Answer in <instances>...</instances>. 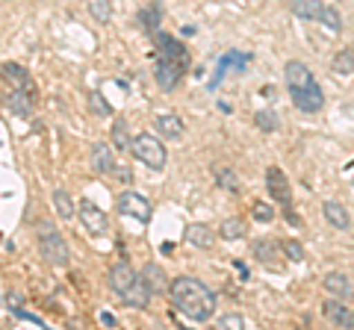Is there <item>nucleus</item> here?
Returning <instances> with one entry per match:
<instances>
[{"instance_id":"nucleus-1","label":"nucleus","mask_w":354,"mask_h":330,"mask_svg":"<svg viewBox=\"0 0 354 330\" xmlns=\"http://www.w3.org/2000/svg\"><path fill=\"white\" fill-rule=\"evenodd\" d=\"M169 292H171L174 307L186 318H192V322H207V318H213V313H216V295L201 280L177 278V280H171Z\"/></svg>"},{"instance_id":"nucleus-2","label":"nucleus","mask_w":354,"mask_h":330,"mask_svg":"<svg viewBox=\"0 0 354 330\" xmlns=\"http://www.w3.org/2000/svg\"><path fill=\"white\" fill-rule=\"evenodd\" d=\"M39 251H41L44 262H48V266H53V269H65V266H68V260H71L65 239H62L50 224H41V227H39Z\"/></svg>"},{"instance_id":"nucleus-3","label":"nucleus","mask_w":354,"mask_h":330,"mask_svg":"<svg viewBox=\"0 0 354 330\" xmlns=\"http://www.w3.org/2000/svg\"><path fill=\"white\" fill-rule=\"evenodd\" d=\"M130 153H133V157H136L139 162H145L148 168H153V171L165 168V159H169V153H165L162 142L153 139L151 133H139L136 139H133V142H130Z\"/></svg>"},{"instance_id":"nucleus-4","label":"nucleus","mask_w":354,"mask_h":330,"mask_svg":"<svg viewBox=\"0 0 354 330\" xmlns=\"http://www.w3.org/2000/svg\"><path fill=\"white\" fill-rule=\"evenodd\" d=\"M77 215H80L86 233H92V236H106L109 233L106 213L95 201H88V197H83V201H80V206H77Z\"/></svg>"},{"instance_id":"nucleus-5","label":"nucleus","mask_w":354,"mask_h":330,"mask_svg":"<svg viewBox=\"0 0 354 330\" xmlns=\"http://www.w3.org/2000/svg\"><path fill=\"white\" fill-rule=\"evenodd\" d=\"M115 210H118L121 215L136 218V222H142V224H145L148 218H151V204H148V197H142L139 192H121L118 201H115Z\"/></svg>"},{"instance_id":"nucleus-6","label":"nucleus","mask_w":354,"mask_h":330,"mask_svg":"<svg viewBox=\"0 0 354 330\" xmlns=\"http://www.w3.org/2000/svg\"><path fill=\"white\" fill-rule=\"evenodd\" d=\"M183 71H186V65L177 59H169V57H157V65H153V77H157V86L162 92H171L174 86L180 83Z\"/></svg>"},{"instance_id":"nucleus-7","label":"nucleus","mask_w":354,"mask_h":330,"mask_svg":"<svg viewBox=\"0 0 354 330\" xmlns=\"http://www.w3.org/2000/svg\"><path fill=\"white\" fill-rule=\"evenodd\" d=\"M292 92V104L301 109V113H319L325 106V95H322V86L316 80L304 86V89H290Z\"/></svg>"},{"instance_id":"nucleus-8","label":"nucleus","mask_w":354,"mask_h":330,"mask_svg":"<svg viewBox=\"0 0 354 330\" xmlns=\"http://www.w3.org/2000/svg\"><path fill=\"white\" fill-rule=\"evenodd\" d=\"M266 189H269L272 201H278L283 206L292 204V189H290V180H286V174L278 168V165H272L269 171H266Z\"/></svg>"},{"instance_id":"nucleus-9","label":"nucleus","mask_w":354,"mask_h":330,"mask_svg":"<svg viewBox=\"0 0 354 330\" xmlns=\"http://www.w3.org/2000/svg\"><path fill=\"white\" fill-rule=\"evenodd\" d=\"M0 77H3V80L12 86V89H21V92H27V95L36 92V83H32L30 71L21 68L18 62H3V65H0Z\"/></svg>"},{"instance_id":"nucleus-10","label":"nucleus","mask_w":354,"mask_h":330,"mask_svg":"<svg viewBox=\"0 0 354 330\" xmlns=\"http://www.w3.org/2000/svg\"><path fill=\"white\" fill-rule=\"evenodd\" d=\"M153 45H157V57H169V59L189 65V50H186L174 36H169V32H157V36H153Z\"/></svg>"},{"instance_id":"nucleus-11","label":"nucleus","mask_w":354,"mask_h":330,"mask_svg":"<svg viewBox=\"0 0 354 330\" xmlns=\"http://www.w3.org/2000/svg\"><path fill=\"white\" fill-rule=\"evenodd\" d=\"M251 254L257 257V262H263V266H269V269H281V242H274V239H257L251 245Z\"/></svg>"},{"instance_id":"nucleus-12","label":"nucleus","mask_w":354,"mask_h":330,"mask_svg":"<svg viewBox=\"0 0 354 330\" xmlns=\"http://www.w3.org/2000/svg\"><path fill=\"white\" fill-rule=\"evenodd\" d=\"M248 59H251V57H248V53H242V50H227L225 57L218 59V65H216V77L209 80V89H216L218 80L225 77V71H230V68H234V71L248 68Z\"/></svg>"},{"instance_id":"nucleus-13","label":"nucleus","mask_w":354,"mask_h":330,"mask_svg":"<svg viewBox=\"0 0 354 330\" xmlns=\"http://www.w3.org/2000/svg\"><path fill=\"white\" fill-rule=\"evenodd\" d=\"M136 269L130 266V262H118V266H113V271H109V286H113L115 295H124L133 283H136Z\"/></svg>"},{"instance_id":"nucleus-14","label":"nucleus","mask_w":354,"mask_h":330,"mask_svg":"<svg viewBox=\"0 0 354 330\" xmlns=\"http://www.w3.org/2000/svg\"><path fill=\"white\" fill-rule=\"evenodd\" d=\"M325 292H330L334 298H342V301H348L351 295H354V286L348 280V274H342V271H330L325 274Z\"/></svg>"},{"instance_id":"nucleus-15","label":"nucleus","mask_w":354,"mask_h":330,"mask_svg":"<svg viewBox=\"0 0 354 330\" xmlns=\"http://www.w3.org/2000/svg\"><path fill=\"white\" fill-rule=\"evenodd\" d=\"M283 77H286V86H290V89H304V86L313 83V74H310V68L304 62H298V59L286 62Z\"/></svg>"},{"instance_id":"nucleus-16","label":"nucleus","mask_w":354,"mask_h":330,"mask_svg":"<svg viewBox=\"0 0 354 330\" xmlns=\"http://www.w3.org/2000/svg\"><path fill=\"white\" fill-rule=\"evenodd\" d=\"M142 280H145V286L153 295H160V292L169 289V278H165L162 266H157V262H148V266L142 269Z\"/></svg>"},{"instance_id":"nucleus-17","label":"nucleus","mask_w":354,"mask_h":330,"mask_svg":"<svg viewBox=\"0 0 354 330\" xmlns=\"http://www.w3.org/2000/svg\"><path fill=\"white\" fill-rule=\"evenodd\" d=\"M92 168L97 174H113L115 171V157H113V148L109 145H95L92 148Z\"/></svg>"},{"instance_id":"nucleus-18","label":"nucleus","mask_w":354,"mask_h":330,"mask_svg":"<svg viewBox=\"0 0 354 330\" xmlns=\"http://www.w3.org/2000/svg\"><path fill=\"white\" fill-rule=\"evenodd\" d=\"M121 298H124L130 307H136V310H145L148 301H151V289L145 286V280H142V274L136 278V283H133L130 289H127L124 295H121Z\"/></svg>"},{"instance_id":"nucleus-19","label":"nucleus","mask_w":354,"mask_h":330,"mask_svg":"<svg viewBox=\"0 0 354 330\" xmlns=\"http://www.w3.org/2000/svg\"><path fill=\"white\" fill-rule=\"evenodd\" d=\"M292 12L301 21H322L325 3L322 0H292Z\"/></svg>"},{"instance_id":"nucleus-20","label":"nucleus","mask_w":354,"mask_h":330,"mask_svg":"<svg viewBox=\"0 0 354 330\" xmlns=\"http://www.w3.org/2000/svg\"><path fill=\"white\" fill-rule=\"evenodd\" d=\"M186 242H189L192 248H213V242H216V236H213V230H209L207 224H189L186 227Z\"/></svg>"},{"instance_id":"nucleus-21","label":"nucleus","mask_w":354,"mask_h":330,"mask_svg":"<svg viewBox=\"0 0 354 330\" xmlns=\"http://www.w3.org/2000/svg\"><path fill=\"white\" fill-rule=\"evenodd\" d=\"M157 130L165 136V139H180L183 133H186V124L180 118H177L174 113H162L160 118H157Z\"/></svg>"},{"instance_id":"nucleus-22","label":"nucleus","mask_w":354,"mask_h":330,"mask_svg":"<svg viewBox=\"0 0 354 330\" xmlns=\"http://www.w3.org/2000/svg\"><path fill=\"white\" fill-rule=\"evenodd\" d=\"M6 106L12 109V115H18V118H30V115H32V95L21 92V89H12V95L6 97Z\"/></svg>"},{"instance_id":"nucleus-23","label":"nucleus","mask_w":354,"mask_h":330,"mask_svg":"<svg viewBox=\"0 0 354 330\" xmlns=\"http://www.w3.org/2000/svg\"><path fill=\"white\" fill-rule=\"evenodd\" d=\"M322 213H325V218L330 224H334L337 230H346L348 224H351V215H348V210L342 204H337V201H325L322 204Z\"/></svg>"},{"instance_id":"nucleus-24","label":"nucleus","mask_w":354,"mask_h":330,"mask_svg":"<svg viewBox=\"0 0 354 330\" xmlns=\"http://www.w3.org/2000/svg\"><path fill=\"white\" fill-rule=\"evenodd\" d=\"M348 316H351V310H348L346 304H342V298L325 301V318H328V322H334V324H339V327H348Z\"/></svg>"},{"instance_id":"nucleus-25","label":"nucleus","mask_w":354,"mask_h":330,"mask_svg":"<svg viewBox=\"0 0 354 330\" xmlns=\"http://www.w3.org/2000/svg\"><path fill=\"white\" fill-rule=\"evenodd\" d=\"M218 233L225 236L227 242L242 239V236H245V222H242V218H225V222H221V227H218Z\"/></svg>"},{"instance_id":"nucleus-26","label":"nucleus","mask_w":354,"mask_h":330,"mask_svg":"<svg viewBox=\"0 0 354 330\" xmlns=\"http://www.w3.org/2000/svg\"><path fill=\"white\" fill-rule=\"evenodd\" d=\"M53 206H57L59 218H74V213H77V206L71 204L68 192H62V189H57V192H53Z\"/></svg>"},{"instance_id":"nucleus-27","label":"nucleus","mask_w":354,"mask_h":330,"mask_svg":"<svg viewBox=\"0 0 354 330\" xmlns=\"http://www.w3.org/2000/svg\"><path fill=\"white\" fill-rule=\"evenodd\" d=\"M86 101H88V109H92V115H101V118L113 115V106L104 101V95H101V92H88V95H86Z\"/></svg>"},{"instance_id":"nucleus-28","label":"nucleus","mask_w":354,"mask_h":330,"mask_svg":"<svg viewBox=\"0 0 354 330\" xmlns=\"http://www.w3.org/2000/svg\"><path fill=\"white\" fill-rule=\"evenodd\" d=\"M160 18H162V9L151 3V6H145V9L139 12V24L145 27V30H153V27L160 24Z\"/></svg>"},{"instance_id":"nucleus-29","label":"nucleus","mask_w":354,"mask_h":330,"mask_svg":"<svg viewBox=\"0 0 354 330\" xmlns=\"http://www.w3.org/2000/svg\"><path fill=\"white\" fill-rule=\"evenodd\" d=\"M334 71L337 74H354V53L351 50H339L334 57Z\"/></svg>"},{"instance_id":"nucleus-30","label":"nucleus","mask_w":354,"mask_h":330,"mask_svg":"<svg viewBox=\"0 0 354 330\" xmlns=\"http://www.w3.org/2000/svg\"><path fill=\"white\" fill-rule=\"evenodd\" d=\"M254 121H257V127H260V130H266V133L278 130V115H274L272 109H260V113L254 115Z\"/></svg>"},{"instance_id":"nucleus-31","label":"nucleus","mask_w":354,"mask_h":330,"mask_svg":"<svg viewBox=\"0 0 354 330\" xmlns=\"http://www.w3.org/2000/svg\"><path fill=\"white\" fill-rule=\"evenodd\" d=\"M281 251H283V257H286V260H295V262H301V260H304V248H301V242H295V239L281 242Z\"/></svg>"},{"instance_id":"nucleus-32","label":"nucleus","mask_w":354,"mask_h":330,"mask_svg":"<svg viewBox=\"0 0 354 330\" xmlns=\"http://www.w3.org/2000/svg\"><path fill=\"white\" fill-rule=\"evenodd\" d=\"M218 186L227 192H239V177L230 168H225V171H218Z\"/></svg>"},{"instance_id":"nucleus-33","label":"nucleus","mask_w":354,"mask_h":330,"mask_svg":"<svg viewBox=\"0 0 354 330\" xmlns=\"http://www.w3.org/2000/svg\"><path fill=\"white\" fill-rule=\"evenodd\" d=\"M254 218H257V222H263V224H269V222H274V210H272L269 204L257 201V204H254Z\"/></svg>"},{"instance_id":"nucleus-34","label":"nucleus","mask_w":354,"mask_h":330,"mask_svg":"<svg viewBox=\"0 0 354 330\" xmlns=\"http://www.w3.org/2000/svg\"><path fill=\"white\" fill-rule=\"evenodd\" d=\"M322 24H325L328 30H339V27H342L339 12H337L334 6H325V12H322Z\"/></svg>"},{"instance_id":"nucleus-35","label":"nucleus","mask_w":354,"mask_h":330,"mask_svg":"<svg viewBox=\"0 0 354 330\" xmlns=\"http://www.w3.org/2000/svg\"><path fill=\"white\" fill-rule=\"evenodd\" d=\"M113 145L115 148H130V142H127V136H124V121H115L113 124Z\"/></svg>"},{"instance_id":"nucleus-36","label":"nucleus","mask_w":354,"mask_h":330,"mask_svg":"<svg viewBox=\"0 0 354 330\" xmlns=\"http://www.w3.org/2000/svg\"><path fill=\"white\" fill-rule=\"evenodd\" d=\"M221 327H234V330H239V327H245V318L242 316H221V322H218Z\"/></svg>"},{"instance_id":"nucleus-37","label":"nucleus","mask_w":354,"mask_h":330,"mask_svg":"<svg viewBox=\"0 0 354 330\" xmlns=\"http://www.w3.org/2000/svg\"><path fill=\"white\" fill-rule=\"evenodd\" d=\"M101 322H104V324H109V327H115V324H118L113 313H101Z\"/></svg>"},{"instance_id":"nucleus-38","label":"nucleus","mask_w":354,"mask_h":330,"mask_svg":"<svg viewBox=\"0 0 354 330\" xmlns=\"http://www.w3.org/2000/svg\"><path fill=\"white\" fill-rule=\"evenodd\" d=\"M348 327H354V310H351V316H348Z\"/></svg>"}]
</instances>
